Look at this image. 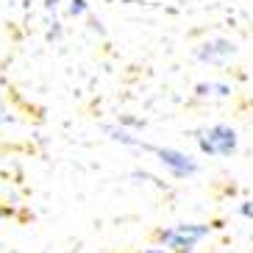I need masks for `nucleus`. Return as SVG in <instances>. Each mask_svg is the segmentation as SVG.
<instances>
[{
  "label": "nucleus",
  "instance_id": "obj_3",
  "mask_svg": "<svg viewBox=\"0 0 253 253\" xmlns=\"http://www.w3.org/2000/svg\"><path fill=\"white\" fill-rule=\"evenodd\" d=\"M136 148L153 153V156L162 162V167H167L175 178H192L195 172L201 170V167H198V162H195L189 153L178 150V148H159V145H148V142H142V139L136 142Z\"/></svg>",
  "mask_w": 253,
  "mask_h": 253
},
{
  "label": "nucleus",
  "instance_id": "obj_2",
  "mask_svg": "<svg viewBox=\"0 0 253 253\" xmlns=\"http://www.w3.org/2000/svg\"><path fill=\"white\" fill-rule=\"evenodd\" d=\"M195 142H198L203 156H231L239 148V134L237 128L225 126V123H214V126L198 128Z\"/></svg>",
  "mask_w": 253,
  "mask_h": 253
},
{
  "label": "nucleus",
  "instance_id": "obj_10",
  "mask_svg": "<svg viewBox=\"0 0 253 253\" xmlns=\"http://www.w3.org/2000/svg\"><path fill=\"white\" fill-rule=\"evenodd\" d=\"M56 3H59V0H45V6H47V8H53Z\"/></svg>",
  "mask_w": 253,
  "mask_h": 253
},
{
  "label": "nucleus",
  "instance_id": "obj_8",
  "mask_svg": "<svg viewBox=\"0 0 253 253\" xmlns=\"http://www.w3.org/2000/svg\"><path fill=\"white\" fill-rule=\"evenodd\" d=\"M142 253H170L167 248H159V245H153V248H145Z\"/></svg>",
  "mask_w": 253,
  "mask_h": 253
},
{
  "label": "nucleus",
  "instance_id": "obj_7",
  "mask_svg": "<svg viewBox=\"0 0 253 253\" xmlns=\"http://www.w3.org/2000/svg\"><path fill=\"white\" fill-rule=\"evenodd\" d=\"M239 214L245 217V220H253V201H242V203H239Z\"/></svg>",
  "mask_w": 253,
  "mask_h": 253
},
{
  "label": "nucleus",
  "instance_id": "obj_6",
  "mask_svg": "<svg viewBox=\"0 0 253 253\" xmlns=\"http://www.w3.org/2000/svg\"><path fill=\"white\" fill-rule=\"evenodd\" d=\"M86 0H70V6H67V11H70V17H84L86 14Z\"/></svg>",
  "mask_w": 253,
  "mask_h": 253
},
{
  "label": "nucleus",
  "instance_id": "obj_1",
  "mask_svg": "<svg viewBox=\"0 0 253 253\" xmlns=\"http://www.w3.org/2000/svg\"><path fill=\"white\" fill-rule=\"evenodd\" d=\"M209 234H211L209 223H178L170 228H162L156 237L162 248H167L170 253H192Z\"/></svg>",
  "mask_w": 253,
  "mask_h": 253
},
{
  "label": "nucleus",
  "instance_id": "obj_4",
  "mask_svg": "<svg viewBox=\"0 0 253 253\" xmlns=\"http://www.w3.org/2000/svg\"><path fill=\"white\" fill-rule=\"evenodd\" d=\"M234 56H237V45L223 37L209 39L201 47H195V59L203 61V64H223V61L234 59Z\"/></svg>",
  "mask_w": 253,
  "mask_h": 253
},
{
  "label": "nucleus",
  "instance_id": "obj_5",
  "mask_svg": "<svg viewBox=\"0 0 253 253\" xmlns=\"http://www.w3.org/2000/svg\"><path fill=\"white\" fill-rule=\"evenodd\" d=\"M195 95L198 97H228L231 95V86L223 81H201L195 86Z\"/></svg>",
  "mask_w": 253,
  "mask_h": 253
},
{
  "label": "nucleus",
  "instance_id": "obj_9",
  "mask_svg": "<svg viewBox=\"0 0 253 253\" xmlns=\"http://www.w3.org/2000/svg\"><path fill=\"white\" fill-rule=\"evenodd\" d=\"M6 217H11V209H6V206H0V220H6Z\"/></svg>",
  "mask_w": 253,
  "mask_h": 253
}]
</instances>
